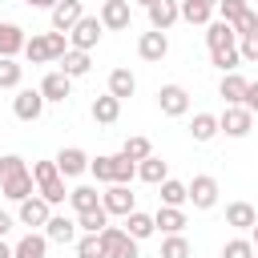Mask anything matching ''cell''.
I'll use <instances>...</instances> for the list:
<instances>
[{
  "instance_id": "cell-1",
  "label": "cell",
  "mask_w": 258,
  "mask_h": 258,
  "mask_svg": "<svg viewBox=\"0 0 258 258\" xmlns=\"http://www.w3.org/2000/svg\"><path fill=\"white\" fill-rule=\"evenodd\" d=\"M32 185H36V177L28 173L24 157H16V153L0 157V194H4L8 202H24V198H32V194H36Z\"/></svg>"
},
{
  "instance_id": "cell-2",
  "label": "cell",
  "mask_w": 258,
  "mask_h": 258,
  "mask_svg": "<svg viewBox=\"0 0 258 258\" xmlns=\"http://www.w3.org/2000/svg\"><path fill=\"white\" fill-rule=\"evenodd\" d=\"M32 177H36V189H40V198L48 202V206H60L69 194H64V173L56 169V161H36L32 165Z\"/></svg>"
},
{
  "instance_id": "cell-3",
  "label": "cell",
  "mask_w": 258,
  "mask_h": 258,
  "mask_svg": "<svg viewBox=\"0 0 258 258\" xmlns=\"http://www.w3.org/2000/svg\"><path fill=\"white\" fill-rule=\"evenodd\" d=\"M101 246H105L109 258H137V238L129 230H121V226H105L101 230Z\"/></svg>"
},
{
  "instance_id": "cell-4",
  "label": "cell",
  "mask_w": 258,
  "mask_h": 258,
  "mask_svg": "<svg viewBox=\"0 0 258 258\" xmlns=\"http://www.w3.org/2000/svg\"><path fill=\"white\" fill-rule=\"evenodd\" d=\"M101 28H105V24H101L97 16H81V20L69 28V44H73V48H81V52H89V48L101 40Z\"/></svg>"
},
{
  "instance_id": "cell-5",
  "label": "cell",
  "mask_w": 258,
  "mask_h": 258,
  "mask_svg": "<svg viewBox=\"0 0 258 258\" xmlns=\"http://www.w3.org/2000/svg\"><path fill=\"white\" fill-rule=\"evenodd\" d=\"M218 125H222L226 137H246L250 125H254V113H250L246 105H226V113L218 117Z\"/></svg>"
},
{
  "instance_id": "cell-6",
  "label": "cell",
  "mask_w": 258,
  "mask_h": 258,
  "mask_svg": "<svg viewBox=\"0 0 258 258\" xmlns=\"http://www.w3.org/2000/svg\"><path fill=\"white\" fill-rule=\"evenodd\" d=\"M157 105H161L165 117H181V113H189V93L181 85H161L157 89Z\"/></svg>"
},
{
  "instance_id": "cell-7",
  "label": "cell",
  "mask_w": 258,
  "mask_h": 258,
  "mask_svg": "<svg viewBox=\"0 0 258 258\" xmlns=\"http://www.w3.org/2000/svg\"><path fill=\"white\" fill-rule=\"evenodd\" d=\"M12 113H16L20 121H36V117L44 113V93H40V89H20V93L12 97Z\"/></svg>"
},
{
  "instance_id": "cell-8",
  "label": "cell",
  "mask_w": 258,
  "mask_h": 258,
  "mask_svg": "<svg viewBox=\"0 0 258 258\" xmlns=\"http://www.w3.org/2000/svg\"><path fill=\"white\" fill-rule=\"evenodd\" d=\"M189 202H194L198 210H210V206L218 202V181H214L210 173H198V177L189 181Z\"/></svg>"
},
{
  "instance_id": "cell-9",
  "label": "cell",
  "mask_w": 258,
  "mask_h": 258,
  "mask_svg": "<svg viewBox=\"0 0 258 258\" xmlns=\"http://www.w3.org/2000/svg\"><path fill=\"white\" fill-rule=\"evenodd\" d=\"M101 206L109 210V214H133V194H129V185H121V181H113L105 194H101Z\"/></svg>"
},
{
  "instance_id": "cell-10",
  "label": "cell",
  "mask_w": 258,
  "mask_h": 258,
  "mask_svg": "<svg viewBox=\"0 0 258 258\" xmlns=\"http://www.w3.org/2000/svg\"><path fill=\"white\" fill-rule=\"evenodd\" d=\"M234 40H238V32H234L230 20H210V24H206V44H210V52H214V48H234Z\"/></svg>"
},
{
  "instance_id": "cell-11",
  "label": "cell",
  "mask_w": 258,
  "mask_h": 258,
  "mask_svg": "<svg viewBox=\"0 0 258 258\" xmlns=\"http://www.w3.org/2000/svg\"><path fill=\"white\" fill-rule=\"evenodd\" d=\"M137 52H141V60H161V56L169 52V40H165V32H161V28H153V32H141V40H137Z\"/></svg>"
},
{
  "instance_id": "cell-12",
  "label": "cell",
  "mask_w": 258,
  "mask_h": 258,
  "mask_svg": "<svg viewBox=\"0 0 258 258\" xmlns=\"http://www.w3.org/2000/svg\"><path fill=\"white\" fill-rule=\"evenodd\" d=\"M24 44H28L24 28H20V24L0 20V56H16V52H24Z\"/></svg>"
},
{
  "instance_id": "cell-13",
  "label": "cell",
  "mask_w": 258,
  "mask_h": 258,
  "mask_svg": "<svg viewBox=\"0 0 258 258\" xmlns=\"http://www.w3.org/2000/svg\"><path fill=\"white\" fill-rule=\"evenodd\" d=\"M56 169H60L64 177H77V173H85V169H89V157H85V149H77V145L60 149V153H56Z\"/></svg>"
},
{
  "instance_id": "cell-14",
  "label": "cell",
  "mask_w": 258,
  "mask_h": 258,
  "mask_svg": "<svg viewBox=\"0 0 258 258\" xmlns=\"http://www.w3.org/2000/svg\"><path fill=\"white\" fill-rule=\"evenodd\" d=\"M177 16H181V4H177V0H153V4H149V24L161 28V32H165Z\"/></svg>"
},
{
  "instance_id": "cell-15",
  "label": "cell",
  "mask_w": 258,
  "mask_h": 258,
  "mask_svg": "<svg viewBox=\"0 0 258 258\" xmlns=\"http://www.w3.org/2000/svg\"><path fill=\"white\" fill-rule=\"evenodd\" d=\"M246 77H238V73H222V85H218V93H222V101L226 105H242L246 101Z\"/></svg>"
},
{
  "instance_id": "cell-16",
  "label": "cell",
  "mask_w": 258,
  "mask_h": 258,
  "mask_svg": "<svg viewBox=\"0 0 258 258\" xmlns=\"http://www.w3.org/2000/svg\"><path fill=\"white\" fill-rule=\"evenodd\" d=\"M48 218H52V210H48L44 198H24V202H20V222H24V226H44Z\"/></svg>"
},
{
  "instance_id": "cell-17",
  "label": "cell",
  "mask_w": 258,
  "mask_h": 258,
  "mask_svg": "<svg viewBox=\"0 0 258 258\" xmlns=\"http://www.w3.org/2000/svg\"><path fill=\"white\" fill-rule=\"evenodd\" d=\"M101 24L105 28H129V0H105L101 4Z\"/></svg>"
},
{
  "instance_id": "cell-18",
  "label": "cell",
  "mask_w": 258,
  "mask_h": 258,
  "mask_svg": "<svg viewBox=\"0 0 258 258\" xmlns=\"http://www.w3.org/2000/svg\"><path fill=\"white\" fill-rule=\"evenodd\" d=\"M81 16H85V12H81V0H60V4L52 8V28H56V32H69Z\"/></svg>"
},
{
  "instance_id": "cell-19",
  "label": "cell",
  "mask_w": 258,
  "mask_h": 258,
  "mask_svg": "<svg viewBox=\"0 0 258 258\" xmlns=\"http://www.w3.org/2000/svg\"><path fill=\"white\" fill-rule=\"evenodd\" d=\"M69 89H73V77H64L60 69H56V73H48V77L40 81L44 101H64V97H69Z\"/></svg>"
},
{
  "instance_id": "cell-20",
  "label": "cell",
  "mask_w": 258,
  "mask_h": 258,
  "mask_svg": "<svg viewBox=\"0 0 258 258\" xmlns=\"http://www.w3.org/2000/svg\"><path fill=\"white\" fill-rule=\"evenodd\" d=\"M254 222H258V214H254L250 202H230V206H226V226H234V230H250Z\"/></svg>"
},
{
  "instance_id": "cell-21",
  "label": "cell",
  "mask_w": 258,
  "mask_h": 258,
  "mask_svg": "<svg viewBox=\"0 0 258 258\" xmlns=\"http://www.w3.org/2000/svg\"><path fill=\"white\" fill-rule=\"evenodd\" d=\"M44 234H48V242H73V238H77V222L64 218V214H52V218L44 222Z\"/></svg>"
},
{
  "instance_id": "cell-22",
  "label": "cell",
  "mask_w": 258,
  "mask_h": 258,
  "mask_svg": "<svg viewBox=\"0 0 258 258\" xmlns=\"http://www.w3.org/2000/svg\"><path fill=\"white\" fill-rule=\"evenodd\" d=\"M44 250H48V234H24L12 246V258H44Z\"/></svg>"
},
{
  "instance_id": "cell-23",
  "label": "cell",
  "mask_w": 258,
  "mask_h": 258,
  "mask_svg": "<svg viewBox=\"0 0 258 258\" xmlns=\"http://www.w3.org/2000/svg\"><path fill=\"white\" fill-rule=\"evenodd\" d=\"M117 117H121V97L105 93V97H97V101H93V121H101V125H113Z\"/></svg>"
},
{
  "instance_id": "cell-24",
  "label": "cell",
  "mask_w": 258,
  "mask_h": 258,
  "mask_svg": "<svg viewBox=\"0 0 258 258\" xmlns=\"http://www.w3.org/2000/svg\"><path fill=\"white\" fill-rule=\"evenodd\" d=\"M153 222H157V230H165V234H181V230H185L181 206H161V210L153 214Z\"/></svg>"
},
{
  "instance_id": "cell-25",
  "label": "cell",
  "mask_w": 258,
  "mask_h": 258,
  "mask_svg": "<svg viewBox=\"0 0 258 258\" xmlns=\"http://www.w3.org/2000/svg\"><path fill=\"white\" fill-rule=\"evenodd\" d=\"M137 177H141V181H149V185H161V181L169 177V165H165L161 157H153V153H149V157L137 165Z\"/></svg>"
},
{
  "instance_id": "cell-26",
  "label": "cell",
  "mask_w": 258,
  "mask_h": 258,
  "mask_svg": "<svg viewBox=\"0 0 258 258\" xmlns=\"http://www.w3.org/2000/svg\"><path fill=\"white\" fill-rule=\"evenodd\" d=\"M133 89H137V77H133L129 69H113V73H109V93H113V97L125 101V97H133Z\"/></svg>"
},
{
  "instance_id": "cell-27",
  "label": "cell",
  "mask_w": 258,
  "mask_h": 258,
  "mask_svg": "<svg viewBox=\"0 0 258 258\" xmlns=\"http://www.w3.org/2000/svg\"><path fill=\"white\" fill-rule=\"evenodd\" d=\"M69 206H73L77 214H85V210H97V206H101V194H97L93 185H77V189H69Z\"/></svg>"
},
{
  "instance_id": "cell-28",
  "label": "cell",
  "mask_w": 258,
  "mask_h": 258,
  "mask_svg": "<svg viewBox=\"0 0 258 258\" xmlns=\"http://www.w3.org/2000/svg\"><path fill=\"white\" fill-rule=\"evenodd\" d=\"M60 73H64V77H85V73H89V52L69 48V52L60 56Z\"/></svg>"
},
{
  "instance_id": "cell-29",
  "label": "cell",
  "mask_w": 258,
  "mask_h": 258,
  "mask_svg": "<svg viewBox=\"0 0 258 258\" xmlns=\"http://www.w3.org/2000/svg\"><path fill=\"white\" fill-rule=\"evenodd\" d=\"M77 226H81L85 234H101V230L109 226V210H105V206H97V210H85V214H77Z\"/></svg>"
},
{
  "instance_id": "cell-30",
  "label": "cell",
  "mask_w": 258,
  "mask_h": 258,
  "mask_svg": "<svg viewBox=\"0 0 258 258\" xmlns=\"http://www.w3.org/2000/svg\"><path fill=\"white\" fill-rule=\"evenodd\" d=\"M125 230H129V234H133V238L141 242V238H149V234L157 230V222H153L149 214H141V210H133V214H125Z\"/></svg>"
},
{
  "instance_id": "cell-31",
  "label": "cell",
  "mask_w": 258,
  "mask_h": 258,
  "mask_svg": "<svg viewBox=\"0 0 258 258\" xmlns=\"http://www.w3.org/2000/svg\"><path fill=\"white\" fill-rule=\"evenodd\" d=\"M24 56L32 60V64H48L52 60V48H48V36H28V44H24Z\"/></svg>"
},
{
  "instance_id": "cell-32",
  "label": "cell",
  "mask_w": 258,
  "mask_h": 258,
  "mask_svg": "<svg viewBox=\"0 0 258 258\" xmlns=\"http://www.w3.org/2000/svg\"><path fill=\"white\" fill-rule=\"evenodd\" d=\"M189 133H194V141H210L214 133H222V125H218V117H214V113H198V117H194V125H189Z\"/></svg>"
},
{
  "instance_id": "cell-33",
  "label": "cell",
  "mask_w": 258,
  "mask_h": 258,
  "mask_svg": "<svg viewBox=\"0 0 258 258\" xmlns=\"http://www.w3.org/2000/svg\"><path fill=\"white\" fill-rule=\"evenodd\" d=\"M185 202H189V185L165 177V181H161V206H185Z\"/></svg>"
},
{
  "instance_id": "cell-34",
  "label": "cell",
  "mask_w": 258,
  "mask_h": 258,
  "mask_svg": "<svg viewBox=\"0 0 258 258\" xmlns=\"http://www.w3.org/2000/svg\"><path fill=\"white\" fill-rule=\"evenodd\" d=\"M133 177H137V161H133V157H125V153H113V181L129 185Z\"/></svg>"
},
{
  "instance_id": "cell-35",
  "label": "cell",
  "mask_w": 258,
  "mask_h": 258,
  "mask_svg": "<svg viewBox=\"0 0 258 258\" xmlns=\"http://www.w3.org/2000/svg\"><path fill=\"white\" fill-rule=\"evenodd\" d=\"M210 4H202V0H181V20H189V24H210Z\"/></svg>"
},
{
  "instance_id": "cell-36",
  "label": "cell",
  "mask_w": 258,
  "mask_h": 258,
  "mask_svg": "<svg viewBox=\"0 0 258 258\" xmlns=\"http://www.w3.org/2000/svg\"><path fill=\"white\" fill-rule=\"evenodd\" d=\"M24 77V69L12 60V56H0V89H16Z\"/></svg>"
},
{
  "instance_id": "cell-37",
  "label": "cell",
  "mask_w": 258,
  "mask_h": 258,
  "mask_svg": "<svg viewBox=\"0 0 258 258\" xmlns=\"http://www.w3.org/2000/svg\"><path fill=\"white\" fill-rule=\"evenodd\" d=\"M210 56H214V64H218L222 73H238V60H242V52H238V44H234V48H214Z\"/></svg>"
},
{
  "instance_id": "cell-38",
  "label": "cell",
  "mask_w": 258,
  "mask_h": 258,
  "mask_svg": "<svg viewBox=\"0 0 258 258\" xmlns=\"http://www.w3.org/2000/svg\"><path fill=\"white\" fill-rule=\"evenodd\" d=\"M121 153H125V157H133V161H145V157L153 153V145H149V137H125Z\"/></svg>"
},
{
  "instance_id": "cell-39",
  "label": "cell",
  "mask_w": 258,
  "mask_h": 258,
  "mask_svg": "<svg viewBox=\"0 0 258 258\" xmlns=\"http://www.w3.org/2000/svg\"><path fill=\"white\" fill-rule=\"evenodd\" d=\"M77 258H109L105 246H101V234H85L77 242Z\"/></svg>"
},
{
  "instance_id": "cell-40",
  "label": "cell",
  "mask_w": 258,
  "mask_h": 258,
  "mask_svg": "<svg viewBox=\"0 0 258 258\" xmlns=\"http://www.w3.org/2000/svg\"><path fill=\"white\" fill-rule=\"evenodd\" d=\"M161 258H189V242H185L181 234H169V238L161 242Z\"/></svg>"
},
{
  "instance_id": "cell-41",
  "label": "cell",
  "mask_w": 258,
  "mask_h": 258,
  "mask_svg": "<svg viewBox=\"0 0 258 258\" xmlns=\"http://www.w3.org/2000/svg\"><path fill=\"white\" fill-rule=\"evenodd\" d=\"M222 258H254V242L250 238H234V242H226Z\"/></svg>"
},
{
  "instance_id": "cell-42",
  "label": "cell",
  "mask_w": 258,
  "mask_h": 258,
  "mask_svg": "<svg viewBox=\"0 0 258 258\" xmlns=\"http://www.w3.org/2000/svg\"><path fill=\"white\" fill-rule=\"evenodd\" d=\"M89 173H93L97 181H109V185H113V157H97V161H89Z\"/></svg>"
},
{
  "instance_id": "cell-43",
  "label": "cell",
  "mask_w": 258,
  "mask_h": 258,
  "mask_svg": "<svg viewBox=\"0 0 258 258\" xmlns=\"http://www.w3.org/2000/svg\"><path fill=\"white\" fill-rule=\"evenodd\" d=\"M234 32H238V36H250V32H258V12H254V8H246V12L234 20Z\"/></svg>"
},
{
  "instance_id": "cell-44",
  "label": "cell",
  "mask_w": 258,
  "mask_h": 258,
  "mask_svg": "<svg viewBox=\"0 0 258 258\" xmlns=\"http://www.w3.org/2000/svg\"><path fill=\"white\" fill-rule=\"evenodd\" d=\"M246 8H250L246 0H218V12H222V20H230V24H234V20H238Z\"/></svg>"
},
{
  "instance_id": "cell-45",
  "label": "cell",
  "mask_w": 258,
  "mask_h": 258,
  "mask_svg": "<svg viewBox=\"0 0 258 258\" xmlns=\"http://www.w3.org/2000/svg\"><path fill=\"white\" fill-rule=\"evenodd\" d=\"M242 44H238V52H242V60H258V32H250V36H238Z\"/></svg>"
},
{
  "instance_id": "cell-46",
  "label": "cell",
  "mask_w": 258,
  "mask_h": 258,
  "mask_svg": "<svg viewBox=\"0 0 258 258\" xmlns=\"http://www.w3.org/2000/svg\"><path fill=\"white\" fill-rule=\"evenodd\" d=\"M48 48H52V60H60L69 52V36L64 32H48Z\"/></svg>"
},
{
  "instance_id": "cell-47",
  "label": "cell",
  "mask_w": 258,
  "mask_h": 258,
  "mask_svg": "<svg viewBox=\"0 0 258 258\" xmlns=\"http://www.w3.org/2000/svg\"><path fill=\"white\" fill-rule=\"evenodd\" d=\"M242 105H246L250 113H258V81H250V85H246V101H242Z\"/></svg>"
},
{
  "instance_id": "cell-48",
  "label": "cell",
  "mask_w": 258,
  "mask_h": 258,
  "mask_svg": "<svg viewBox=\"0 0 258 258\" xmlns=\"http://www.w3.org/2000/svg\"><path fill=\"white\" fill-rule=\"evenodd\" d=\"M24 4H28V8H56L60 0H24Z\"/></svg>"
},
{
  "instance_id": "cell-49",
  "label": "cell",
  "mask_w": 258,
  "mask_h": 258,
  "mask_svg": "<svg viewBox=\"0 0 258 258\" xmlns=\"http://www.w3.org/2000/svg\"><path fill=\"white\" fill-rule=\"evenodd\" d=\"M8 230H12V218H8V214H0V238H4Z\"/></svg>"
},
{
  "instance_id": "cell-50",
  "label": "cell",
  "mask_w": 258,
  "mask_h": 258,
  "mask_svg": "<svg viewBox=\"0 0 258 258\" xmlns=\"http://www.w3.org/2000/svg\"><path fill=\"white\" fill-rule=\"evenodd\" d=\"M0 258H12V246H8L4 238H0Z\"/></svg>"
},
{
  "instance_id": "cell-51",
  "label": "cell",
  "mask_w": 258,
  "mask_h": 258,
  "mask_svg": "<svg viewBox=\"0 0 258 258\" xmlns=\"http://www.w3.org/2000/svg\"><path fill=\"white\" fill-rule=\"evenodd\" d=\"M250 234H254V246H258V222H254V226H250Z\"/></svg>"
},
{
  "instance_id": "cell-52",
  "label": "cell",
  "mask_w": 258,
  "mask_h": 258,
  "mask_svg": "<svg viewBox=\"0 0 258 258\" xmlns=\"http://www.w3.org/2000/svg\"><path fill=\"white\" fill-rule=\"evenodd\" d=\"M202 4H210V8H214V4H218V0H202Z\"/></svg>"
},
{
  "instance_id": "cell-53",
  "label": "cell",
  "mask_w": 258,
  "mask_h": 258,
  "mask_svg": "<svg viewBox=\"0 0 258 258\" xmlns=\"http://www.w3.org/2000/svg\"><path fill=\"white\" fill-rule=\"evenodd\" d=\"M137 4H145V8H149V4H153V0H137Z\"/></svg>"
},
{
  "instance_id": "cell-54",
  "label": "cell",
  "mask_w": 258,
  "mask_h": 258,
  "mask_svg": "<svg viewBox=\"0 0 258 258\" xmlns=\"http://www.w3.org/2000/svg\"><path fill=\"white\" fill-rule=\"evenodd\" d=\"M254 258H258V250H254Z\"/></svg>"
}]
</instances>
